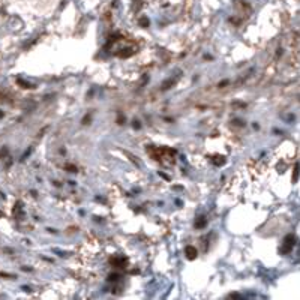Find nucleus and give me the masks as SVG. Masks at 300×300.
<instances>
[{
    "label": "nucleus",
    "instance_id": "nucleus-9",
    "mask_svg": "<svg viewBox=\"0 0 300 300\" xmlns=\"http://www.w3.org/2000/svg\"><path fill=\"white\" fill-rule=\"evenodd\" d=\"M119 278H120L119 275H110V278H108V281H110V282H113V281H117Z\"/></svg>",
    "mask_w": 300,
    "mask_h": 300
},
{
    "label": "nucleus",
    "instance_id": "nucleus-8",
    "mask_svg": "<svg viewBox=\"0 0 300 300\" xmlns=\"http://www.w3.org/2000/svg\"><path fill=\"white\" fill-rule=\"evenodd\" d=\"M90 119H92V116H90V114H87L86 117L83 119V125H89V123H90Z\"/></svg>",
    "mask_w": 300,
    "mask_h": 300
},
{
    "label": "nucleus",
    "instance_id": "nucleus-12",
    "mask_svg": "<svg viewBox=\"0 0 300 300\" xmlns=\"http://www.w3.org/2000/svg\"><path fill=\"white\" fill-rule=\"evenodd\" d=\"M227 84H228V80H225V81H221V83H219V87H225Z\"/></svg>",
    "mask_w": 300,
    "mask_h": 300
},
{
    "label": "nucleus",
    "instance_id": "nucleus-11",
    "mask_svg": "<svg viewBox=\"0 0 300 300\" xmlns=\"http://www.w3.org/2000/svg\"><path fill=\"white\" fill-rule=\"evenodd\" d=\"M296 171H294V177H293V180L296 182V179H297V176H299V165H296V168H294Z\"/></svg>",
    "mask_w": 300,
    "mask_h": 300
},
{
    "label": "nucleus",
    "instance_id": "nucleus-13",
    "mask_svg": "<svg viewBox=\"0 0 300 300\" xmlns=\"http://www.w3.org/2000/svg\"><path fill=\"white\" fill-rule=\"evenodd\" d=\"M2 117H3V113L0 111V119H2Z\"/></svg>",
    "mask_w": 300,
    "mask_h": 300
},
{
    "label": "nucleus",
    "instance_id": "nucleus-1",
    "mask_svg": "<svg viewBox=\"0 0 300 300\" xmlns=\"http://www.w3.org/2000/svg\"><path fill=\"white\" fill-rule=\"evenodd\" d=\"M294 240H296V237H294L293 234L287 236V237L284 239V246L281 248V252H282V254H287V252L291 251V248L294 246Z\"/></svg>",
    "mask_w": 300,
    "mask_h": 300
},
{
    "label": "nucleus",
    "instance_id": "nucleus-5",
    "mask_svg": "<svg viewBox=\"0 0 300 300\" xmlns=\"http://www.w3.org/2000/svg\"><path fill=\"white\" fill-rule=\"evenodd\" d=\"M140 24H141L143 27H149L150 23H149V20H147L146 17H143V18H140Z\"/></svg>",
    "mask_w": 300,
    "mask_h": 300
},
{
    "label": "nucleus",
    "instance_id": "nucleus-6",
    "mask_svg": "<svg viewBox=\"0 0 300 300\" xmlns=\"http://www.w3.org/2000/svg\"><path fill=\"white\" fill-rule=\"evenodd\" d=\"M18 84H21L24 89H32V87H35V86H32V84L26 83V81H23V80H18Z\"/></svg>",
    "mask_w": 300,
    "mask_h": 300
},
{
    "label": "nucleus",
    "instance_id": "nucleus-3",
    "mask_svg": "<svg viewBox=\"0 0 300 300\" xmlns=\"http://www.w3.org/2000/svg\"><path fill=\"white\" fill-rule=\"evenodd\" d=\"M207 225V221L204 216H198L197 221H195V228H204Z\"/></svg>",
    "mask_w": 300,
    "mask_h": 300
},
{
    "label": "nucleus",
    "instance_id": "nucleus-2",
    "mask_svg": "<svg viewBox=\"0 0 300 300\" xmlns=\"http://www.w3.org/2000/svg\"><path fill=\"white\" fill-rule=\"evenodd\" d=\"M185 252H186V257H188L189 260H194V258L197 257V249L194 248V246H186Z\"/></svg>",
    "mask_w": 300,
    "mask_h": 300
},
{
    "label": "nucleus",
    "instance_id": "nucleus-10",
    "mask_svg": "<svg viewBox=\"0 0 300 300\" xmlns=\"http://www.w3.org/2000/svg\"><path fill=\"white\" fill-rule=\"evenodd\" d=\"M66 170L71 173H77V168H75L74 165H66Z\"/></svg>",
    "mask_w": 300,
    "mask_h": 300
},
{
    "label": "nucleus",
    "instance_id": "nucleus-7",
    "mask_svg": "<svg viewBox=\"0 0 300 300\" xmlns=\"http://www.w3.org/2000/svg\"><path fill=\"white\" fill-rule=\"evenodd\" d=\"M132 128H134V129H140V128H141V123H140V122L135 119L134 122H132Z\"/></svg>",
    "mask_w": 300,
    "mask_h": 300
},
{
    "label": "nucleus",
    "instance_id": "nucleus-4",
    "mask_svg": "<svg viewBox=\"0 0 300 300\" xmlns=\"http://www.w3.org/2000/svg\"><path fill=\"white\" fill-rule=\"evenodd\" d=\"M213 162H215V165H224V164H225V158L216 156V158H213Z\"/></svg>",
    "mask_w": 300,
    "mask_h": 300
}]
</instances>
